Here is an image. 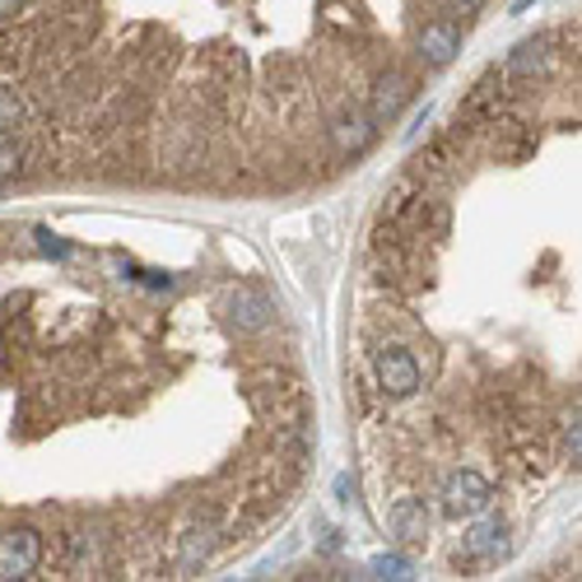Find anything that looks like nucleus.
<instances>
[{"label": "nucleus", "mask_w": 582, "mask_h": 582, "mask_svg": "<svg viewBox=\"0 0 582 582\" xmlns=\"http://www.w3.org/2000/svg\"><path fill=\"white\" fill-rule=\"evenodd\" d=\"M438 499H443L447 518H480V512L495 503V485H489L480 471H471V466H466V471L447 476V485H443Z\"/></svg>", "instance_id": "obj_1"}, {"label": "nucleus", "mask_w": 582, "mask_h": 582, "mask_svg": "<svg viewBox=\"0 0 582 582\" xmlns=\"http://www.w3.org/2000/svg\"><path fill=\"white\" fill-rule=\"evenodd\" d=\"M373 373H377V387L387 396H415L419 392V364L406 345H383L373 354Z\"/></svg>", "instance_id": "obj_2"}, {"label": "nucleus", "mask_w": 582, "mask_h": 582, "mask_svg": "<svg viewBox=\"0 0 582 582\" xmlns=\"http://www.w3.org/2000/svg\"><path fill=\"white\" fill-rule=\"evenodd\" d=\"M42 564V536L33 527H10L0 536V578H33Z\"/></svg>", "instance_id": "obj_3"}, {"label": "nucleus", "mask_w": 582, "mask_h": 582, "mask_svg": "<svg viewBox=\"0 0 582 582\" xmlns=\"http://www.w3.org/2000/svg\"><path fill=\"white\" fill-rule=\"evenodd\" d=\"M415 48L429 65H453L457 52H461V29L453 19H429L419 33H415Z\"/></svg>", "instance_id": "obj_4"}, {"label": "nucleus", "mask_w": 582, "mask_h": 582, "mask_svg": "<svg viewBox=\"0 0 582 582\" xmlns=\"http://www.w3.org/2000/svg\"><path fill=\"white\" fill-rule=\"evenodd\" d=\"M387 522H392L401 545L419 550L424 541H429V508H424V499H396L392 512H387Z\"/></svg>", "instance_id": "obj_5"}, {"label": "nucleus", "mask_w": 582, "mask_h": 582, "mask_svg": "<svg viewBox=\"0 0 582 582\" xmlns=\"http://www.w3.org/2000/svg\"><path fill=\"white\" fill-rule=\"evenodd\" d=\"M229 322L238 331H266L271 326V299L257 289H233L229 294Z\"/></svg>", "instance_id": "obj_6"}, {"label": "nucleus", "mask_w": 582, "mask_h": 582, "mask_svg": "<svg viewBox=\"0 0 582 582\" xmlns=\"http://www.w3.org/2000/svg\"><path fill=\"white\" fill-rule=\"evenodd\" d=\"M410 80L401 75V71H387V75H377V84H373V122H392L401 107L410 103Z\"/></svg>", "instance_id": "obj_7"}, {"label": "nucleus", "mask_w": 582, "mask_h": 582, "mask_svg": "<svg viewBox=\"0 0 582 582\" xmlns=\"http://www.w3.org/2000/svg\"><path fill=\"white\" fill-rule=\"evenodd\" d=\"M466 554L471 559H485V564H495L499 554H508V527L503 518H485L466 531Z\"/></svg>", "instance_id": "obj_8"}, {"label": "nucleus", "mask_w": 582, "mask_h": 582, "mask_svg": "<svg viewBox=\"0 0 582 582\" xmlns=\"http://www.w3.org/2000/svg\"><path fill=\"white\" fill-rule=\"evenodd\" d=\"M545 65H550V42L545 38H531V42H522V48L508 56V75L512 80H531V75H541Z\"/></svg>", "instance_id": "obj_9"}, {"label": "nucleus", "mask_w": 582, "mask_h": 582, "mask_svg": "<svg viewBox=\"0 0 582 582\" xmlns=\"http://www.w3.org/2000/svg\"><path fill=\"white\" fill-rule=\"evenodd\" d=\"M29 164V149L24 141H14V136H0V183H10V177H19Z\"/></svg>", "instance_id": "obj_10"}, {"label": "nucleus", "mask_w": 582, "mask_h": 582, "mask_svg": "<svg viewBox=\"0 0 582 582\" xmlns=\"http://www.w3.org/2000/svg\"><path fill=\"white\" fill-rule=\"evenodd\" d=\"M24 117H29L24 98H19L14 89H0V136H14V131L24 126Z\"/></svg>", "instance_id": "obj_11"}, {"label": "nucleus", "mask_w": 582, "mask_h": 582, "mask_svg": "<svg viewBox=\"0 0 582 582\" xmlns=\"http://www.w3.org/2000/svg\"><path fill=\"white\" fill-rule=\"evenodd\" d=\"M335 136H341L345 149H364V145L373 141V126H368L364 117H354V112H350V117H341V126H335Z\"/></svg>", "instance_id": "obj_12"}, {"label": "nucleus", "mask_w": 582, "mask_h": 582, "mask_svg": "<svg viewBox=\"0 0 582 582\" xmlns=\"http://www.w3.org/2000/svg\"><path fill=\"white\" fill-rule=\"evenodd\" d=\"M373 573H377V578H410V564H406L401 554H377V559H373Z\"/></svg>", "instance_id": "obj_13"}, {"label": "nucleus", "mask_w": 582, "mask_h": 582, "mask_svg": "<svg viewBox=\"0 0 582 582\" xmlns=\"http://www.w3.org/2000/svg\"><path fill=\"white\" fill-rule=\"evenodd\" d=\"M42 238V252H52V257H65V252H71V248H65V242H56L52 233H38Z\"/></svg>", "instance_id": "obj_14"}, {"label": "nucleus", "mask_w": 582, "mask_h": 582, "mask_svg": "<svg viewBox=\"0 0 582 582\" xmlns=\"http://www.w3.org/2000/svg\"><path fill=\"white\" fill-rule=\"evenodd\" d=\"M447 6H453L457 14H476V10L485 6V0H447Z\"/></svg>", "instance_id": "obj_15"}, {"label": "nucleus", "mask_w": 582, "mask_h": 582, "mask_svg": "<svg viewBox=\"0 0 582 582\" xmlns=\"http://www.w3.org/2000/svg\"><path fill=\"white\" fill-rule=\"evenodd\" d=\"M19 6V0H0V10H14Z\"/></svg>", "instance_id": "obj_16"}]
</instances>
